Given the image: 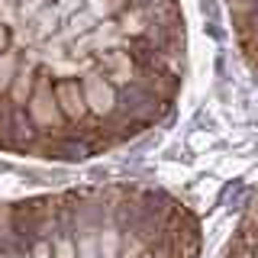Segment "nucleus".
Instances as JSON below:
<instances>
[{
	"mask_svg": "<svg viewBox=\"0 0 258 258\" xmlns=\"http://www.w3.org/2000/svg\"><path fill=\"white\" fill-rule=\"evenodd\" d=\"M13 71H16V52H4L0 55V91L13 84Z\"/></svg>",
	"mask_w": 258,
	"mask_h": 258,
	"instance_id": "obj_1",
	"label": "nucleus"
},
{
	"mask_svg": "<svg viewBox=\"0 0 258 258\" xmlns=\"http://www.w3.org/2000/svg\"><path fill=\"white\" fill-rule=\"evenodd\" d=\"M7 36H10V32H7L4 26H0V52H4V45H7Z\"/></svg>",
	"mask_w": 258,
	"mask_h": 258,
	"instance_id": "obj_2",
	"label": "nucleus"
}]
</instances>
